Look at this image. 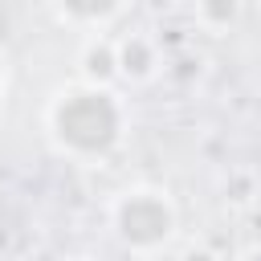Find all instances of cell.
<instances>
[{"label": "cell", "mask_w": 261, "mask_h": 261, "mask_svg": "<svg viewBox=\"0 0 261 261\" xmlns=\"http://www.w3.org/2000/svg\"><path fill=\"white\" fill-rule=\"evenodd\" d=\"M49 130L73 159H106L126 130V106L114 90L77 86L49 102Z\"/></svg>", "instance_id": "cell-1"}, {"label": "cell", "mask_w": 261, "mask_h": 261, "mask_svg": "<svg viewBox=\"0 0 261 261\" xmlns=\"http://www.w3.org/2000/svg\"><path fill=\"white\" fill-rule=\"evenodd\" d=\"M114 49H118V77L122 82L143 86V82H155L163 73V49H159L155 37L126 33L122 41H114Z\"/></svg>", "instance_id": "cell-3"}, {"label": "cell", "mask_w": 261, "mask_h": 261, "mask_svg": "<svg viewBox=\"0 0 261 261\" xmlns=\"http://www.w3.org/2000/svg\"><path fill=\"white\" fill-rule=\"evenodd\" d=\"M110 228L122 249L151 257L175 237V204L163 188L135 184L110 200Z\"/></svg>", "instance_id": "cell-2"}, {"label": "cell", "mask_w": 261, "mask_h": 261, "mask_svg": "<svg viewBox=\"0 0 261 261\" xmlns=\"http://www.w3.org/2000/svg\"><path fill=\"white\" fill-rule=\"evenodd\" d=\"M77 69H82L86 86L110 90V82H118V49H114V37L90 33L82 41V49H77Z\"/></svg>", "instance_id": "cell-4"}, {"label": "cell", "mask_w": 261, "mask_h": 261, "mask_svg": "<svg viewBox=\"0 0 261 261\" xmlns=\"http://www.w3.org/2000/svg\"><path fill=\"white\" fill-rule=\"evenodd\" d=\"M241 261H261V245H253V249H245V253H241Z\"/></svg>", "instance_id": "cell-9"}, {"label": "cell", "mask_w": 261, "mask_h": 261, "mask_svg": "<svg viewBox=\"0 0 261 261\" xmlns=\"http://www.w3.org/2000/svg\"><path fill=\"white\" fill-rule=\"evenodd\" d=\"M179 261H220V257H216L208 245H188V249L179 253Z\"/></svg>", "instance_id": "cell-8"}, {"label": "cell", "mask_w": 261, "mask_h": 261, "mask_svg": "<svg viewBox=\"0 0 261 261\" xmlns=\"http://www.w3.org/2000/svg\"><path fill=\"white\" fill-rule=\"evenodd\" d=\"M253 192H257V175H253V171H232V175L224 179V196L237 200V204L253 200Z\"/></svg>", "instance_id": "cell-7"}, {"label": "cell", "mask_w": 261, "mask_h": 261, "mask_svg": "<svg viewBox=\"0 0 261 261\" xmlns=\"http://www.w3.org/2000/svg\"><path fill=\"white\" fill-rule=\"evenodd\" d=\"M69 261H90V257H69Z\"/></svg>", "instance_id": "cell-11"}, {"label": "cell", "mask_w": 261, "mask_h": 261, "mask_svg": "<svg viewBox=\"0 0 261 261\" xmlns=\"http://www.w3.org/2000/svg\"><path fill=\"white\" fill-rule=\"evenodd\" d=\"M192 16H196V24L204 29V33H228V24L241 16V8L228 0V4H212V0H204V4H196L192 8Z\"/></svg>", "instance_id": "cell-6"}, {"label": "cell", "mask_w": 261, "mask_h": 261, "mask_svg": "<svg viewBox=\"0 0 261 261\" xmlns=\"http://www.w3.org/2000/svg\"><path fill=\"white\" fill-rule=\"evenodd\" d=\"M0 90H4V57H0Z\"/></svg>", "instance_id": "cell-10"}, {"label": "cell", "mask_w": 261, "mask_h": 261, "mask_svg": "<svg viewBox=\"0 0 261 261\" xmlns=\"http://www.w3.org/2000/svg\"><path fill=\"white\" fill-rule=\"evenodd\" d=\"M126 12V4H65V8H53L57 20L65 24H94V33H102V24L118 20Z\"/></svg>", "instance_id": "cell-5"}]
</instances>
